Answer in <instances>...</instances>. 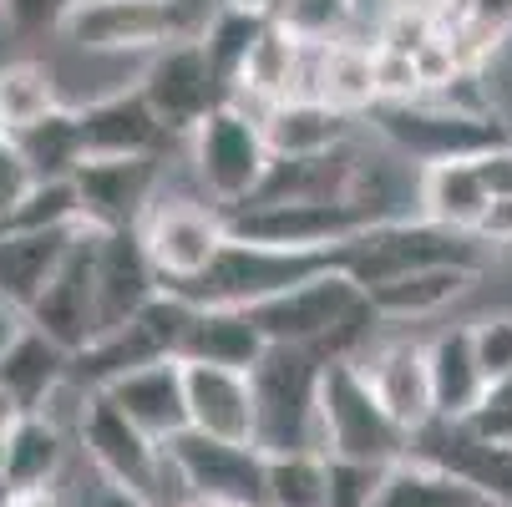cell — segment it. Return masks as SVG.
I'll use <instances>...</instances> for the list:
<instances>
[{
	"instance_id": "74e56055",
	"label": "cell",
	"mask_w": 512,
	"mask_h": 507,
	"mask_svg": "<svg viewBox=\"0 0 512 507\" xmlns=\"http://www.w3.org/2000/svg\"><path fill=\"white\" fill-rule=\"evenodd\" d=\"M467 325H472V345L487 371V386L512 376V305H492V310L472 315Z\"/></svg>"
},
{
	"instance_id": "f907efd6",
	"label": "cell",
	"mask_w": 512,
	"mask_h": 507,
	"mask_svg": "<svg viewBox=\"0 0 512 507\" xmlns=\"http://www.w3.org/2000/svg\"><path fill=\"white\" fill-rule=\"evenodd\" d=\"M213 6H254V0H213Z\"/></svg>"
},
{
	"instance_id": "ab89813d",
	"label": "cell",
	"mask_w": 512,
	"mask_h": 507,
	"mask_svg": "<svg viewBox=\"0 0 512 507\" xmlns=\"http://www.w3.org/2000/svg\"><path fill=\"white\" fill-rule=\"evenodd\" d=\"M71 11V0H0V26H6V36H46V31H61Z\"/></svg>"
},
{
	"instance_id": "30bf717a",
	"label": "cell",
	"mask_w": 512,
	"mask_h": 507,
	"mask_svg": "<svg viewBox=\"0 0 512 507\" xmlns=\"http://www.w3.org/2000/svg\"><path fill=\"white\" fill-rule=\"evenodd\" d=\"M142 244L163 279V289H183L229 244V213L213 208L208 198H158L153 213L142 219Z\"/></svg>"
},
{
	"instance_id": "277c9868",
	"label": "cell",
	"mask_w": 512,
	"mask_h": 507,
	"mask_svg": "<svg viewBox=\"0 0 512 507\" xmlns=\"http://www.w3.org/2000/svg\"><path fill=\"white\" fill-rule=\"evenodd\" d=\"M335 259L360 289H376V284H386L406 269H426V264H467V269L487 274L492 249L477 234L431 224V219H421V213H401V219L371 224L355 239H345L335 249Z\"/></svg>"
},
{
	"instance_id": "681fc988",
	"label": "cell",
	"mask_w": 512,
	"mask_h": 507,
	"mask_svg": "<svg viewBox=\"0 0 512 507\" xmlns=\"http://www.w3.org/2000/svg\"><path fill=\"white\" fill-rule=\"evenodd\" d=\"M254 6H259V11H264V16H279V11H284V6H289V0H254Z\"/></svg>"
},
{
	"instance_id": "5b68a950",
	"label": "cell",
	"mask_w": 512,
	"mask_h": 507,
	"mask_svg": "<svg viewBox=\"0 0 512 507\" xmlns=\"http://www.w3.org/2000/svg\"><path fill=\"white\" fill-rule=\"evenodd\" d=\"M203 21L208 11L193 0H71L56 36L87 56H153L198 36Z\"/></svg>"
},
{
	"instance_id": "cb8c5ba5",
	"label": "cell",
	"mask_w": 512,
	"mask_h": 507,
	"mask_svg": "<svg viewBox=\"0 0 512 507\" xmlns=\"http://www.w3.org/2000/svg\"><path fill=\"white\" fill-rule=\"evenodd\" d=\"M71 452H77V431L46 411H26L11 437L0 442L11 492H56L71 467Z\"/></svg>"
},
{
	"instance_id": "f546056e",
	"label": "cell",
	"mask_w": 512,
	"mask_h": 507,
	"mask_svg": "<svg viewBox=\"0 0 512 507\" xmlns=\"http://www.w3.org/2000/svg\"><path fill=\"white\" fill-rule=\"evenodd\" d=\"M66 381H71V350L46 340L36 325H26V335L0 355V386H6L26 411H41Z\"/></svg>"
},
{
	"instance_id": "e0dca14e",
	"label": "cell",
	"mask_w": 512,
	"mask_h": 507,
	"mask_svg": "<svg viewBox=\"0 0 512 507\" xmlns=\"http://www.w3.org/2000/svg\"><path fill=\"white\" fill-rule=\"evenodd\" d=\"M77 122H82V158H137V153H163L173 142L137 82H122L82 102Z\"/></svg>"
},
{
	"instance_id": "b9f144b4",
	"label": "cell",
	"mask_w": 512,
	"mask_h": 507,
	"mask_svg": "<svg viewBox=\"0 0 512 507\" xmlns=\"http://www.w3.org/2000/svg\"><path fill=\"white\" fill-rule=\"evenodd\" d=\"M381 16L426 26V31H442L447 21L462 16V0H381Z\"/></svg>"
},
{
	"instance_id": "ffe728a7",
	"label": "cell",
	"mask_w": 512,
	"mask_h": 507,
	"mask_svg": "<svg viewBox=\"0 0 512 507\" xmlns=\"http://www.w3.org/2000/svg\"><path fill=\"white\" fill-rule=\"evenodd\" d=\"M188 386V431L224 442H254V376L234 366H208V360H183Z\"/></svg>"
},
{
	"instance_id": "8fae6325",
	"label": "cell",
	"mask_w": 512,
	"mask_h": 507,
	"mask_svg": "<svg viewBox=\"0 0 512 507\" xmlns=\"http://www.w3.org/2000/svg\"><path fill=\"white\" fill-rule=\"evenodd\" d=\"M137 87H142V97L153 102V112L163 117L168 137H183V142H188V132H193L218 102H229V87H224V77L213 71V61H208V51H203L198 36L153 51L148 66L137 71Z\"/></svg>"
},
{
	"instance_id": "d4e9b609",
	"label": "cell",
	"mask_w": 512,
	"mask_h": 507,
	"mask_svg": "<svg viewBox=\"0 0 512 507\" xmlns=\"http://www.w3.org/2000/svg\"><path fill=\"white\" fill-rule=\"evenodd\" d=\"M305 61H310V46L295 41L279 21H269V31L254 41V51L239 66V77L229 87V102L264 112L284 97H300L305 92Z\"/></svg>"
},
{
	"instance_id": "52a82bcc",
	"label": "cell",
	"mask_w": 512,
	"mask_h": 507,
	"mask_svg": "<svg viewBox=\"0 0 512 507\" xmlns=\"http://www.w3.org/2000/svg\"><path fill=\"white\" fill-rule=\"evenodd\" d=\"M320 437L330 457L386 462V467L411 457V437L391 421L355 355H330L320 371Z\"/></svg>"
},
{
	"instance_id": "60d3db41",
	"label": "cell",
	"mask_w": 512,
	"mask_h": 507,
	"mask_svg": "<svg viewBox=\"0 0 512 507\" xmlns=\"http://www.w3.org/2000/svg\"><path fill=\"white\" fill-rule=\"evenodd\" d=\"M482 437H492V442H512V376H502V381H492L487 386V401L467 416Z\"/></svg>"
},
{
	"instance_id": "4316f807",
	"label": "cell",
	"mask_w": 512,
	"mask_h": 507,
	"mask_svg": "<svg viewBox=\"0 0 512 507\" xmlns=\"http://www.w3.org/2000/svg\"><path fill=\"white\" fill-rule=\"evenodd\" d=\"M82 229L87 224H77V229H0V295L31 310L36 295L51 284V274L66 264L71 244L82 239Z\"/></svg>"
},
{
	"instance_id": "f35d334b",
	"label": "cell",
	"mask_w": 512,
	"mask_h": 507,
	"mask_svg": "<svg viewBox=\"0 0 512 507\" xmlns=\"http://www.w3.org/2000/svg\"><path fill=\"white\" fill-rule=\"evenodd\" d=\"M376 97H381V102H416V97H426L411 51H401V46H376ZM381 102H376V107H381Z\"/></svg>"
},
{
	"instance_id": "2e32d148",
	"label": "cell",
	"mask_w": 512,
	"mask_h": 507,
	"mask_svg": "<svg viewBox=\"0 0 512 507\" xmlns=\"http://www.w3.org/2000/svg\"><path fill=\"white\" fill-rule=\"evenodd\" d=\"M183 487L203 497H229L244 507H264V472L269 457L254 442H224V437H203V431H183V437L163 442Z\"/></svg>"
},
{
	"instance_id": "484cf974",
	"label": "cell",
	"mask_w": 512,
	"mask_h": 507,
	"mask_svg": "<svg viewBox=\"0 0 512 507\" xmlns=\"http://www.w3.org/2000/svg\"><path fill=\"white\" fill-rule=\"evenodd\" d=\"M487 208H492V188H487L477 158H447V163L416 168V213L421 219L477 234Z\"/></svg>"
},
{
	"instance_id": "ba28073f",
	"label": "cell",
	"mask_w": 512,
	"mask_h": 507,
	"mask_svg": "<svg viewBox=\"0 0 512 507\" xmlns=\"http://www.w3.org/2000/svg\"><path fill=\"white\" fill-rule=\"evenodd\" d=\"M340 264L335 249H274V244H249V239H234L224 244L208 264V274H198L193 284L173 289L188 305H239V310H254L259 300L269 295H284L289 284H300L320 269Z\"/></svg>"
},
{
	"instance_id": "8992f818",
	"label": "cell",
	"mask_w": 512,
	"mask_h": 507,
	"mask_svg": "<svg viewBox=\"0 0 512 507\" xmlns=\"http://www.w3.org/2000/svg\"><path fill=\"white\" fill-rule=\"evenodd\" d=\"M188 163H193V178L213 208H224V213L244 208L264 188V173L274 163L259 112L239 107V102H218L188 132Z\"/></svg>"
},
{
	"instance_id": "4dcf8cb0",
	"label": "cell",
	"mask_w": 512,
	"mask_h": 507,
	"mask_svg": "<svg viewBox=\"0 0 512 507\" xmlns=\"http://www.w3.org/2000/svg\"><path fill=\"white\" fill-rule=\"evenodd\" d=\"M11 142L21 148V158L31 163L36 178H71V173H77V163H82V122H77V107L61 102L41 122L21 127Z\"/></svg>"
},
{
	"instance_id": "6da1fadb",
	"label": "cell",
	"mask_w": 512,
	"mask_h": 507,
	"mask_svg": "<svg viewBox=\"0 0 512 507\" xmlns=\"http://www.w3.org/2000/svg\"><path fill=\"white\" fill-rule=\"evenodd\" d=\"M371 127L386 148L411 163H447V158H482L502 142H512V127L492 107H467L447 97H416V102H381L371 107Z\"/></svg>"
},
{
	"instance_id": "f1b7e54d",
	"label": "cell",
	"mask_w": 512,
	"mask_h": 507,
	"mask_svg": "<svg viewBox=\"0 0 512 507\" xmlns=\"http://www.w3.org/2000/svg\"><path fill=\"white\" fill-rule=\"evenodd\" d=\"M310 97H325L330 107L350 112V117H365L381 97H376V41H335V46H320L315 51V87Z\"/></svg>"
},
{
	"instance_id": "5bb4252c",
	"label": "cell",
	"mask_w": 512,
	"mask_h": 507,
	"mask_svg": "<svg viewBox=\"0 0 512 507\" xmlns=\"http://www.w3.org/2000/svg\"><path fill=\"white\" fill-rule=\"evenodd\" d=\"M26 320L71 355H82L97 340V330H102V320H97V229H82V239L71 244L66 264L51 274V284L36 295Z\"/></svg>"
},
{
	"instance_id": "7dc6e473",
	"label": "cell",
	"mask_w": 512,
	"mask_h": 507,
	"mask_svg": "<svg viewBox=\"0 0 512 507\" xmlns=\"http://www.w3.org/2000/svg\"><path fill=\"white\" fill-rule=\"evenodd\" d=\"M21 416H26V406H21L6 386H0V442H6L11 431H16V421H21Z\"/></svg>"
},
{
	"instance_id": "3957f363",
	"label": "cell",
	"mask_w": 512,
	"mask_h": 507,
	"mask_svg": "<svg viewBox=\"0 0 512 507\" xmlns=\"http://www.w3.org/2000/svg\"><path fill=\"white\" fill-rule=\"evenodd\" d=\"M77 452L97 472V482L127 487L137 497H148L158 507H178L188 497L173 457L163 442H153L137 421H127L102 391H87L82 421H77Z\"/></svg>"
},
{
	"instance_id": "1f68e13d",
	"label": "cell",
	"mask_w": 512,
	"mask_h": 507,
	"mask_svg": "<svg viewBox=\"0 0 512 507\" xmlns=\"http://www.w3.org/2000/svg\"><path fill=\"white\" fill-rule=\"evenodd\" d=\"M269 21H274V16H264L259 6H208V21H203L198 41H203L213 71L224 77V87H234L244 56H249L254 41L269 31Z\"/></svg>"
},
{
	"instance_id": "9c48e42d",
	"label": "cell",
	"mask_w": 512,
	"mask_h": 507,
	"mask_svg": "<svg viewBox=\"0 0 512 507\" xmlns=\"http://www.w3.org/2000/svg\"><path fill=\"white\" fill-rule=\"evenodd\" d=\"M386 213L371 198H300V203H244L229 213V234L274 249H340L360 229L386 224Z\"/></svg>"
},
{
	"instance_id": "f5cc1de1",
	"label": "cell",
	"mask_w": 512,
	"mask_h": 507,
	"mask_svg": "<svg viewBox=\"0 0 512 507\" xmlns=\"http://www.w3.org/2000/svg\"><path fill=\"white\" fill-rule=\"evenodd\" d=\"M0 31H6V26H0Z\"/></svg>"
},
{
	"instance_id": "7c38bea8",
	"label": "cell",
	"mask_w": 512,
	"mask_h": 507,
	"mask_svg": "<svg viewBox=\"0 0 512 507\" xmlns=\"http://www.w3.org/2000/svg\"><path fill=\"white\" fill-rule=\"evenodd\" d=\"M77 198H82V224L97 234L117 229H142L153 213L158 188H163V153H137V158H82L77 173Z\"/></svg>"
},
{
	"instance_id": "c3c4849f",
	"label": "cell",
	"mask_w": 512,
	"mask_h": 507,
	"mask_svg": "<svg viewBox=\"0 0 512 507\" xmlns=\"http://www.w3.org/2000/svg\"><path fill=\"white\" fill-rule=\"evenodd\" d=\"M178 507H244V502H229V497H203V492H188Z\"/></svg>"
},
{
	"instance_id": "83f0119b",
	"label": "cell",
	"mask_w": 512,
	"mask_h": 507,
	"mask_svg": "<svg viewBox=\"0 0 512 507\" xmlns=\"http://www.w3.org/2000/svg\"><path fill=\"white\" fill-rule=\"evenodd\" d=\"M269 340L259 320L239 305H193L188 335H183V360H208V366H234L254 371L264 360Z\"/></svg>"
},
{
	"instance_id": "7a4b0ae2",
	"label": "cell",
	"mask_w": 512,
	"mask_h": 507,
	"mask_svg": "<svg viewBox=\"0 0 512 507\" xmlns=\"http://www.w3.org/2000/svg\"><path fill=\"white\" fill-rule=\"evenodd\" d=\"M325 350L315 345H269L254 376V447L274 452H325L320 437V371Z\"/></svg>"
},
{
	"instance_id": "4fadbf2b",
	"label": "cell",
	"mask_w": 512,
	"mask_h": 507,
	"mask_svg": "<svg viewBox=\"0 0 512 507\" xmlns=\"http://www.w3.org/2000/svg\"><path fill=\"white\" fill-rule=\"evenodd\" d=\"M411 457L482 492L492 507H512V442H492L472 421H426L411 437Z\"/></svg>"
},
{
	"instance_id": "d6986e66",
	"label": "cell",
	"mask_w": 512,
	"mask_h": 507,
	"mask_svg": "<svg viewBox=\"0 0 512 507\" xmlns=\"http://www.w3.org/2000/svg\"><path fill=\"white\" fill-rule=\"evenodd\" d=\"M102 396L148 431L153 442H173L188 431V386H183V360H153V366H137L117 381L102 386Z\"/></svg>"
},
{
	"instance_id": "7bdbcfd3",
	"label": "cell",
	"mask_w": 512,
	"mask_h": 507,
	"mask_svg": "<svg viewBox=\"0 0 512 507\" xmlns=\"http://www.w3.org/2000/svg\"><path fill=\"white\" fill-rule=\"evenodd\" d=\"M462 21L472 31H482L487 41L507 46V36H512V0H462Z\"/></svg>"
},
{
	"instance_id": "603a6c76",
	"label": "cell",
	"mask_w": 512,
	"mask_h": 507,
	"mask_svg": "<svg viewBox=\"0 0 512 507\" xmlns=\"http://www.w3.org/2000/svg\"><path fill=\"white\" fill-rule=\"evenodd\" d=\"M426 371H431V396L442 421H467L487 401V371L477 360L467 320H452L426 335Z\"/></svg>"
},
{
	"instance_id": "7402d4cb",
	"label": "cell",
	"mask_w": 512,
	"mask_h": 507,
	"mask_svg": "<svg viewBox=\"0 0 512 507\" xmlns=\"http://www.w3.org/2000/svg\"><path fill=\"white\" fill-rule=\"evenodd\" d=\"M264 122V142L274 158H325L345 142H355L360 117L330 107L325 97H284L274 107L259 112Z\"/></svg>"
},
{
	"instance_id": "e575fe53",
	"label": "cell",
	"mask_w": 512,
	"mask_h": 507,
	"mask_svg": "<svg viewBox=\"0 0 512 507\" xmlns=\"http://www.w3.org/2000/svg\"><path fill=\"white\" fill-rule=\"evenodd\" d=\"M376 507H492V502L482 492L462 487L457 477L406 457V462H396V472H391L386 492L376 497Z\"/></svg>"
},
{
	"instance_id": "8d00e7d4",
	"label": "cell",
	"mask_w": 512,
	"mask_h": 507,
	"mask_svg": "<svg viewBox=\"0 0 512 507\" xmlns=\"http://www.w3.org/2000/svg\"><path fill=\"white\" fill-rule=\"evenodd\" d=\"M396 467L386 462H355V457H330V507H376Z\"/></svg>"
},
{
	"instance_id": "f6af8a7d",
	"label": "cell",
	"mask_w": 512,
	"mask_h": 507,
	"mask_svg": "<svg viewBox=\"0 0 512 507\" xmlns=\"http://www.w3.org/2000/svg\"><path fill=\"white\" fill-rule=\"evenodd\" d=\"M26 325H31V320H26V310H21V305H11L6 295H0V355H6V350L26 335Z\"/></svg>"
},
{
	"instance_id": "d590c367",
	"label": "cell",
	"mask_w": 512,
	"mask_h": 507,
	"mask_svg": "<svg viewBox=\"0 0 512 507\" xmlns=\"http://www.w3.org/2000/svg\"><path fill=\"white\" fill-rule=\"evenodd\" d=\"M274 21L295 41H305V46H335V41L355 36L360 0H289Z\"/></svg>"
},
{
	"instance_id": "44dd1931",
	"label": "cell",
	"mask_w": 512,
	"mask_h": 507,
	"mask_svg": "<svg viewBox=\"0 0 512 507\" xmlns=\"http://www.w3.org/2000/svg\"><path fill=\"white\" fill-rule=\"evenodd\" d=\"M477 284H482V269L426 264V269H406V274H396L376 289H365V300H371V310L386 325H421V320H436L452 305H462Z\"/></svg>"
},
{
	"instance_id": "816d5d0a",
	"label": "cell",
	"mask_w": 512,
	"mask_h": 507,
	"mask_svg": "<svg viewBox=\"0 0 512 507\" xmlns=\"http://www.w3.org/2000/svg\"><path fill=\"white\" fill-rule=\"evenodd\" d=\"M6 137H11V132H6V117H0V142H6Z\"/></svg>"
},
{
	"instance_id": "9a60e30c",
	"label": "cell",
	"mask_w": 512,
	"mask_h": 507,
	"mask_svg": "<svg viewBox=\"0 0 512 507\" xmlns=\"http://www.w3.org/2000/svg\"><path fill=\"white\" fill-rule=\"evenodd\" d=\"M360 371L391 411V421L416 437L426 421H436V396H431V371H426V340L411 330H381L360 355Z\"/></svg>"
},
{
	"instance_id": "bcb514c9",
	"label": "cell",
	"mask_w": 512,
	"mask_h": 507,
	"mask_svg": "<svg viewBox=\"0 0 512 507\" xmlns=\"http://www.w3.org/2000/svg\"><path fill=\"white\" fill-rule=\"evenodd\" d=\"M92 507H158V502L137 497V492H127V487H112V482H97V492H92Z\"/></svg>"
},
{
	"instance_id": "d6a6232c",
	"label": "cell",
	"mask_w": 512,
	"mask_h": 507,
	"mask_svg": "<svg viewBox=\"0 0 512 507\" xmlns=\"http://www.w3.org/2000/svg\"><path fill=\"white\" fill-rule=\"evenodd\" d=\"M61 107V92H56V71L46 61H0V117H6V132L16 137L21 127L41 122L46 112Z\"/></svg>"
},
{
	"instance_id": "836d02e7",
	"label": "cell",
	"mask_w": 512,
	"mask_h": 507,
	"mask_svg": "<svg viewBox=\"0 0 512 507\" xmlns=\"http://www.w3.org/2000/svg\"><path fill=\"white\" fill-rule=\"evenodd\" d=\"M264 507H330V452H274Z\"/></svg>"
},
{
	"instance_id": "ee69618b",
	"label": "cell",
	"mask_w": 512,
	"mask_h": 507,
	"mask_svg": "<svg viewBox=\"0 0 512 507\" xmlns=\"http://www.w3.org/2000/svg\"><path fill=\"white\" fill-rule=\"evenodd\" d=\"M477 239H482L492 254L512 249V198H492V208H487V219H482Z\"/></svg>"
},
{
	"instance_id": "ac0fdd59",
	"label": "cell",
	"mask_w": 512,
	"mask_h": 507,
	"mask_svg": "<svg viewBox=\"0 0 512 507\" xmlns=\"http://www.w3.org/2000/svg\"><path fill=\"white\" fill-rule=\"evenodd\" d=\"M158 295H163V279L148 259L142 234L137 229L97 234V320H102L97 335L137 320Z\"/></svg>"
}]
</instances>
